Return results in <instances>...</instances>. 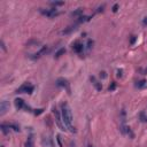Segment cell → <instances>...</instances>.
Here are the masks:
<instances>
[{
    "instance_id": "27",
    "label": "cell",
    "mask_w": 147,
    "mask_h": 147,
    "mask_svg": "<svg viewBox=\"0 0 147 147\" xmlns=\"http://www.w3.org/2000/svg\"><path fill=\"white\" fill-rule=\"evenodd\" d=\"M104 8H105V5H102V6H100V7H98L97 12H104Z\"/></svg>"
},
{
    "instance_id": "9",
    "label": "cell",
    "mask_w": 147,
    "mask_h": 147,
    "mask_svg": "<svg viewBox=\"0 0 147 147\" xmlns=\"http://www.w3.org/2000/svg\"><path fill=\"white\" fill-rule=\"evenodd\" d=\"M8 108H9V104H8L6 100L1 101V105H0V110H1V111H0V114H1V115H3V114L7 111V109H8Z\"/></svg>"
},
{
    "instance_id": "8",
    "label": "cell",
    "mask_w": 147,
    "mask_h": 147,
    "mask_svg": "<svg viewBox=\"0 0 147 147\" xmlns=\"http://www.w3.org/2000/svg\"><path fill=\"white\" fill-rule=\"evenodd\" d=\"M90 79H91V82H92V84L94 85V87H95L98 91H101V90H102V85H101V83L97 79V78H95V77H94V76H91Z\"/></svg>"
},
{
    "instance_id": "6",
    "label": "cell",
    "mask_w": 147,
    "mask_h": 147,
    "mask_svg": "<svg viewBox=\"0 0 147 147\" xmlns=\"http://www.w3.org/2000/svg\"><path fill=\"white\" fill-rule=\"evenodd\" d=\"M14 104H15V107H16V109L21 110V109H24V108L27 107V105H25V102H24V100H22V99H15V101H14Z\"/></svg>"
},
{
    "instance_id": "26",
    "label": "cell",
    "mask_w": 147,
    "mask_h": 147,
    "mask_svg": "<svg viewBox=\"0 0 147 147\" xmlns=\"http://www.w3.org/2000/svg\"><path fill=\"white\" fill-rule=\"evenodd\" d=\"M100 77L104 79V78H106V77H107V75H106V73H105V71H101V73H100Z\"/></svg>"
},
{
    "instance_id": "25",
    "label": "cell",
    "mask_w": 147,
    "mask_h": 147,
    "mask_svg": "<svg viewBox=\"0 0 147 147\" xmlns=\"http://www.w3.org/2000/svg\"><path fill=\"white\" fill-rule=\"evenodd\" d=\"M123 76V70L120 69V70H117V77H122Z\"/></svg>"
},
{
    "instance_id": "19",
    "label": "cell",
    "mask_w": 147,
    "mask_h": 147,
    "mask_svg": "<svg viewBox=\"0 0 147 147\" xmlns=\"http://www.w3.org/2000/svg\"><path fill=\"white\" fill-rule=\"evenodd\" d=\"M51 5L54 7H56V6H63L64 2L63 1H53V2H51Z\"/></svg>"
},
{
    "instance_id": "2",
    "label": "cell",
    "mask_w": 147,
    "mask_h": 147,
    "mask_svg": "<svg viewBox=\"0 0 147 147\" xmlns=\"http://www.w3.org/2000/svg\"><path fill=\"white\" fill-rule=\"evenodd\" d=\"M35 87L32 86V85H30V84H23L22 86H20L18 89L16 90V93H28V94H31L32 92H34Z\"/></svg>"
},
{
    "instance_id": "12",
    "label": "cell",
    "mask_w": 147,
    "mask_h": 147,
    "mask_svg": "<svg viewBox=\"0 0 147 147\" xmlns=\"http://www.w3.org/2000/svg\"><path fill=\"white\" fill-rule=\"evenodd\" d=\"M146 84H147L146 80H145V79H141V80H139V82H137L136 86H137L138 89H143V87L146 86Z\"/></svg>"
},
{
    "instance_id": "1",
    "label": "cell",
    "mask_w": 147,
    "mask_h": 147,
    "mask_svg": "<svg viewBox=\"0 0 147 147\" xmlns=\"http://www.w3.org/2000/svg\"><path fill=\"white\" fill-rule=\"evenodd\" d=\"M61 114H62V121L64 122V125L67 129H69L70 132H76L75 128L73 127V113L67 102H62L61 104Z\"/></svg>"
},
{
    "instance_id": "4",
    "label": "cell",
    "mask_w": 147,
    "mask_h": 147,
    "mask_svg": "<svg viewBox=\"0 0 147 147\" xmlns=\"http://www.w3.org/2000/svg\"><path fill=\"white\" fill-rule=\"evenodd\" d=\"M53 114H54V116H55V122H56V124L59 125V128H60L62 131H66V128L62 125V122H61V116H60V114H59V111H57L56 108H54L53 109Z\"/></svg>"
},
{
    "instance_id": "5",
    "label": "cell",
    "mask_w": 147,
    "mask_h": 147,
    "mask_svg": "<svg viewBox=\"0 0 147 147\" xmlns=\"http://www.w3.org/2000/svg\"><path fill=\"white\" fill-rule=\"evenodd\" d=\"M56 84L59 85V86H61V87H64L66 90L69 92V83H68V80L66 79V78H63V77H60V78H57V80H56Z\"/></svg>"
},
{
    "instance_id": "21",
    "label": "cell",
    "mask_w": 147,
    "mask_h": 147,
    "mask_svg": "<svg viewBox=\"0 0 147 147\" xmlns=\"http://www.w3.org/2000/svg\"><path fill=\"white\" fill-rule=\"evenodd\" d=\"M92 46H93V40L89 39V40H87V48H89V50H91V48H92Z\"/></svg>"
},
{
    "instance_id": "16",
    "label": "cell",
    "mask_w": 147,
    "mask_h": 147,
    "mask_svg": "<svg viewBox=\"0 0 147 147\" xmlns=\"http://www.w3.org/2000/svg\"><path fill=\"white\" fill-rule=\"evenodd\" d=\"M91 16H80L79 18H78V22L79 23H82V22H87V21H90Z\"/></svg>"
},
{
    "instance_id": "13",
    "label": "cell",
    "mask_w": 147,
    "mask_h": 147,
    "mask_svg": "<svg viewBox=\"0 0 147 147\" xmlns=\"http://www.w3.org/2000/svg\"><path fill=\"white\" fill-rule=\"evenodd\" d=\"M1 131H2L5 134H8V132H9V127H8V124H1Z\"/></svg>"
},
{
    "instance_id": "23",
    "label": "cell",
    "mask_w": 147,
    "mask_h": 147,
    "mask_svg": "<svg viewBox=\"0 0 147 147\" xmlns=\"http://www.w3.org/2000/svg\"><path fill=\"white\" fill-rule=\"evenodd\" d=\"M136 40H137V37H136V36H132V38H131V40H130V44H131V45H134Z\"/></svg>"
},
{
    "instance_id": "7",
    "label": "cell",
    "mask_w": 147,
    "mask_h": 147,
    "mask_svg": "<svg viewBox=\"0 0 147 147\" xmlns=\"http://www.w3.org/2000/svg\"><path fill=\"white\" fill-rule=\"evenodd\" d=\"M83 48H84L83 44H80L79 41H75V43L73 44V50H74V52H76V53H82Z\"/></svg>"
},
{
    "instance_id": "3",
    "label": "cell",
    "mask_w": 147,
    "mask_h": 147,
    "mask_svg": "<svg viewBox=\"0 0 147 147\" xmlns=\"http://www.w3.org/2000/svg\"><path fill=\"white\" fill-rule=\"evenodd\" d=\"M40 13L43 14V15H45V16L47 17H54L56 16V15H59V12H57L55 8H52V9H43V8H40Z\"/></svg>"
},
{
    "instance_id": "14",
    "label": "cell",
    "mask_w": 147,
    "mask_h": 147,
    "mask_svg": "<svg viewBox=\"0 0 147 147\" xmlns=\"http://www.w3.org/2000/svg\"><path fill=\"white\" fill-rule=\"evenodd\" d=\"M66 53V48H60V50L57 51L56 53H55V57H60V56H62V55H63V54Z\"/></svg>"
},
{
    "instance_id": "31",
    "label": "cell",
    "mask_w": 147,
    "mask_h": 147,
    "mask_svg": "<svg viewBox=\"0 0 147 147\" xmlns=\"http://www.w3.org/2000/svg\"><path fill=\"white\" fill-rule=\"evenodd\" d=\"M146 71H147V70H146Z\"/></svg>"
},
{
    "instance_id": "30",
    "label": "cell",
    "mask_w": 147,
    "mask_h": 147,
    "mask_svg": "<svg viewBox=\"0 0 147 147\" xmlns=\"http://www.w3.org/2000/svg\"><path fill=\"white\" fill-rule=\"evenodd\" d=\"M87 147H93V146H92V145H89V146H87Z\"/></svg>"
},
{
    "instance_id": "20",
    "label": "cell",
    "mask_w": 147,
    "mask_h": 147,
    "mask_svg": "<svg viewBox=\"0 0 147 147\" xmlns=\"http://www.w3.org/2000/svg\"><path fill=\"white\" fill-rule=\"evenodd\" d=\"M44 113V109L43 108H40V109H36L34 111V114L35 115H36V116H38V115H40V114H43Z\"/></svg>"
},
{
    "instance_id": "22",
    "label": "cell",
    "mask_w": 147,
    "mask_h": 147,
    "mask_svg": "<svg viewBox=\"0 0 147 147\" xmlns=\"http://www.w3.org/2000/svg\"><path fill=\"white\" fill-rule=\"evenodd\" d=\"M115 87H116V83H115V82H113V83H111V85L109 86V89H108V90H109V91H114V90H115Z\"/></svg>"
},
{
    "instance_id": "29",
    "label": "cell",
    "mask_w": 147,
    "mask_h": 147,
    "mask_svg": "<svg viewBox=\"0 0 147 147\" xmlns=\"http://www.w3.org/2000/svg\"><path fill=\"white\" fill-rule=\"evenodd\" d=\"M143 23H144V24H145V25H147V16H146V17H145L144 20H143Z\"/></svg>"
},
{
    "instance_id": "11",
    "label": "cell",
    "mask_w": 147,
    "mask_h": 147,
    "mask_svg": "<svg viewBox=\"0 0 147 147\" xmlns=\"http://www.w3.org/2000/svg\"><path fill=\"white\" fill-rule=\"evenodd\" d=\"M24 147H35L34 138H32V136H29V137H28V140L25 141V145H24Z\"/></svg>"
},
{
    "instance_id": "28",
    "label": "cell",
    "mask_w": 147,
    "mask_h": 147,
    "mask_svg": "<svg viewBox=\"0 0 147 147\" xmlns=\"http://www.w3.org/2000/svg\"><path fill=\"white\" fill-rule=\"evenodd\" d=\"M1 48H2L3 51H6V47H5V43H3L2 40H1Z\"/></svg>"
},
{
    "instance_id": "18",
    "label": "cell",
    "mask_w": 147,
    "mask_h": 147,
    "mask_svg": "<svg viewBox=\"0 0 147 147\" xmlns=\"http://www.w3.org/2000/svg\"><path fill=\"white\" fill-rule=\"evenodd\" d=\"M75 29H76V27H73V25H71V27H69L68 29H66V30L62 31V35H67V34H69V32H71V31L75 30Z\"/></svg>"
},
{
    "instance_id": "17",
    "label": "cell",
    "mask_w": 147,
    "mask_h": 147,
    "mask_svg": "<svg viewBox=\"0 0 147 147\" xmlns=\"http://www.w3.org/2000/svg\"><path fill=\"white\" fill-rule=\"evenodd\" d=\"M139 117H140V121H141V122H144V123H147V116L145 115L144 111L139 114Z\"/></svg>"
},
{
    "instance_id": "24",
    "label": "cell",
    "mask_w": 147,
    "mask_h": 147,
    "mask_svg": "<svg viewBox=\"0 0 147 147\" xmlns=\"http://www.w3.org/2000/svg\"><path fill=\"white\" fill-rule=\"evenodd\" d=\"M117 10H118V5H117V3H115V5L113 6V12H114V13H116Z\"/></svg>"
},
{
    "instance_id": "15",
    "label": "cell",
    "mask_w": 147,
    "mask_h": 147,
    "mask_svg": "<svg viewBox=\"0 0 147 147\" xmlns=\"http://www.w3.org/2000/svg\"><path fill=\"white\" fill-rule=\"evenodd\" d=\"M8 127H9V129H13V130L16 131V132H18V131H20V127H18V125H16V124L9 123V124H8Z\"/></svg>"
},
{
    "instance_id": "10",
    "label": "cell",
    "mask_w": 147,
    "mask_h": 147,
    "mask_svg": "<svg viewBox=\"0 0 147 147\" xmlns=\"http://www.w3.org/2000/svg\"><path fill=\"white\" fill-rule=\"evenodd\" d=\"M70 15L73 17H78L79 18L80 16H83V8H78V9L74 10V12H71Z\"/></svg>"
}]
</instances>
